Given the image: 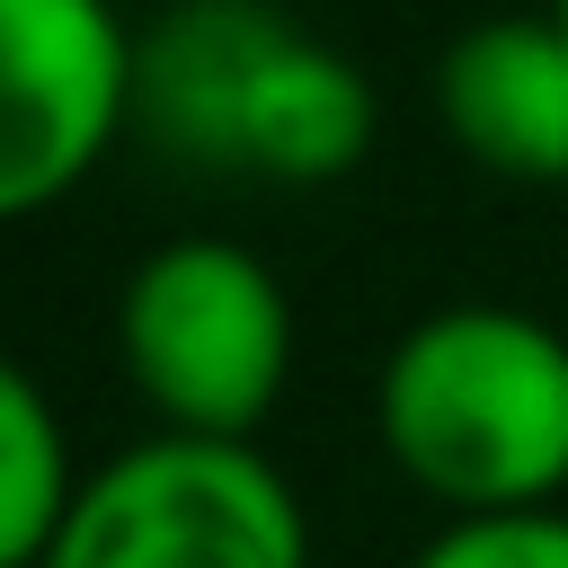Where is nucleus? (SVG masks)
Returning a JSON list of instances; mask_svg holds the SVG:
<instances>
[{"instance_id": "10", "label": "nucleus", "mask_w": 568, "mask_h": 568, "mask_svg": "<svg viewBox=\"0 0 568 568\" xmlns=\"http://www.w3.org/2000/svg\"><path fill=\"white\" fill-rule=\"evenodd\" d=\"M550 18H559V27H568V0H550Z\"/></svg>"}, {"instance_id": "8", "label": "nucleus", "mask_w": 568, "mask_h": 568, "mask_svg": "<svg viewBox=\"0 0 568 568\" xmlns=\"http://www.w3.org/2000/svg\"><path fill=\"white\" fill-rule=\"evenodd\" d=\"M71 435L44 399V382L0 346V568H36L71 515Z\"/></svg>"}, {"instance_id": "4", "label": "nucleus", "mask_w": 568, "mask_h": 568, "mask_svg": "<svg viewBox=\"0 0 568 568\" xmlns=\"http://www.w3.org/2000/svg\"><path fill=\"white\" fill-rule=\"evenodd\" d=\"M133 124L115 0H0V231L53 213Z\"/></svg>"}, {"instance_id": "2", "label": "nucleus", "mask_w": 568, "mask_h": 568, "mask_svg": "<svg viewBox=\"0 0 568 568\" xmlns=\"http://www.w3.org/2000/svg\"><path fill=\"white\" fill-rule=\"evenodd\" d=\"M115 364L160 426L257 435L293 373V302L257 248L178 231L115 293Z\"/></svg>"}, {"instance_id": "5", "label": "nucleus", "mask_w": 568, "mask_h": 568, "mask_svg": "<svg viewBox=\"0 0 568 568\" xmlns=\"http://www.w3.org/2000/svg\"><path fill=\"white\" fill-rule=\"evenodd\" d=\"M284 27L293 18L275 0H160L133 27V124L178 169L231 178L248 89L284 44Z\"/></svg>"}, {"instance_id": "3", "label": "nucleus", "mask_w": 568, "mask_h": 568, "mask_svg": "<svg viewBox=\"0 0 568 568\" xmlns=\"http://www.w3.org/2000/svg\"><path fill=\"white\" fill-rule=\"evenodd\" d=\"M36 568H311V515L257 435H142L80 470Z\"/></svg>"}, {"instance_id": "1", "label": "nucleus", "mask_w": 568, "mask_h": 568, "mask_svg": "<svg viewBox=\"0 0 568 568\" xmlns=\"http://www.w3.org/2000/svg\"><path fill=\"white\" fill-rule=\"evenodd\" d=\"M390 470L444 515L559 506L568 488V337L515 302H444L408 320L373 382Z\"/></svg>"}, {"instance_id": "6", "label": "nucleus", "mask_w": 568, "mask_h": 568, "mask_svg": "<svg viewBox=\"0 0 568 568\" xmlns=\"http://www.w3.org/2000/svg\"><path fill=\"white\" fill-rule=\"evenodd\" d=\"M435 115L453 151L515 186H568V27L479 18L435 62Z\"/></svg>"}, {"instance_id": "7", "label": "nucleus", "mask_w": 568, "mask_h": 568, "mask_svg": "<svg viewBox=\"0 0 568 568\" xmlns=\"http://www.w3.org/2000/svg\"><path fill=\"white\" fill-rule=\"evenodd\" d=\"M373 80L355 71V53H337L328 36H311L302 18L284 27V44L266 53L248 115H240V160L231 178H266V186H328L373 151Z\"/></svg>"}, {"instance_id": "9", "label": "nucleus", "mask_w": 568, "mask_h": 568, "mask_svg": "<svg viewBox=\"0 0 568 568\" xmlns=\"http://www.w3.org/2000/svg\"><path fill=\"white\" fill-rule=\"evenodd\" d=\"M408 568H568V506L444 515V532H435Z\"/></svg>"}]
</instances>
